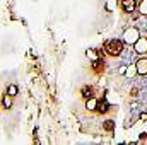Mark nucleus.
<instances>
[{"mask_svg":"<svg viewBox=\"0 0 147 145\" xmlns=\"http://www.w3.org/2000/svg\"><path fill=\"white\" fill-rule=\"evenodd\" d=\"M121 50H123V43H121L120 39H110V41L105 44V51H106L108 55H111V56L120 55Z\"/></svg>","mask_w":147,"mask_h":145,"instance_id":"obj_1","label":"nucleus"},{"mask_svg":"<svg viewBox=\"0 0 147 145\" xmlns=\"http://www.w3.org/2000/svg\"><path fill=\"white\" fill-rule=\"evenodd\" d=\"M121 9H123L125 12H134L135 2H134V0H121Z\"/></svg>","mask_w":147,"mask_h":145,"instance_id":"obj_2","label":"nucleus"},{"mask_svg":"<svg viewBox=\"0 0 147 145\" xmlns=\"http://www.w3.org/2000/svg\"><path fill=\"white\" fill-rule=\"evenodd\" d=\"M137 72L147 73V60H139V63H137Z\"/></svg>","mask_w":147,"mask_h":145,"instance_id":"obj_3","label":"nucleus"},{"mask_svg":"<svg viewBox=\"0 0 147 145\" xmlns=\"http://www.w3.org/2000/svg\"><path fill=\"white\" fill-rule=\"evenodd\" d=\"M105 130H108V132L113 130V121H111V119H108V121L105 123Z\"/></svg>","mask_w":147,"mask_h":145,"instance_id":"obj_4","label":"nucleus"},{"mask_svg":"<svg viewBox=\"0 0 147 145\" xmlns=\"http://www.w3.org/2000/svg\"><path fill=\"white\" fill-rule=\"evenodd\" d=\"M140 9H142V12H144V14H147V0H146V3L142 2V7H140Z\"/></svg>","mask_w":147,"mask_h":145,"instance_id":"obj_5","label":"nucleus"}]
</instances>
